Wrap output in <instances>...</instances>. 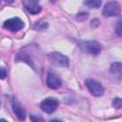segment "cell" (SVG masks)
Returning <instances> with one entry per match:
<instances>
[{
	"label": "cell",
	"mask_w": 122,
	"mask_h": 122,
	"mask_svg": "<svg viewBox=\"0 0 122 122\" xmlns=\"http://www.w3.org/2000/svg\"><path fill=\"white\" fill-rule=\"evenodd\" d=\"M79 48L85 53L90 54V55H93V56L97 55L101 51V45L97 41H94V40L80 42Z\"/></svg>",
	"instance_id": "cell-1"
},
{
	"label": "cell",
	"mask_w": 122,
	"mask_h": 122,
	"mask_svg": "<svg viewBox=\"0 0 122 122\" xmlns=\"http://www.w3.org/2000/svg\"><path fill=\"white\" fill-rule=\"evenodd\" d=\"M121 12V7L120 4L116 1H112L107 3L102 10V13L104 16H108V17H112V16H118L120 15Z\"/></svg>",
	"instance_id": "cell-2"
},
{
	"label": "cell",
	"mask_w": 122,
	"mask_h": 122,
	"mask_svg": "<svg viewBox=\"0 0 122 122\" xmlns=\"http://www.w3.org/2000/svg\"><path fill=\"white\" fill-rule=\"evenodd\" d=\"M48 58L52 64L56 66L64 67V68L69 67V58L60 52H57V51L50 52L48 54Z\"/></svg>",
	"instance_id": "cell-3"
},
{
	"label": "cell",
	"mask_w": 122,
	"mask_h": 122,
	"mask_svg": "<svg viewBox=\"0 0 122 122\" xmlns=\"http://www.w3.org/2000/svg\"><path fill=\"white\" fill-rule=\"evenodd\" d=\"M85 84H86L87 89L89 90V92L92 95H94V96H102L104 94V92H105L104 87L99 82H97L96 80L89 78V79L86 80Z\"/></svg>",
	"instance_id": "cell-4"
},
{
	"label": "cell",
	"mask_w": 122,
	"mask_h": 122,
	"mask_svg": "<svg viewBox=\"0 0 122 122\" xmlns=\"http://www.w3.org/2000/svg\"><path fill=\"white\" fill-rule=\"evenodd\" d=\"M3 27L11 32H16L24 28V22L18 17H13L6 20L4 22Z\"/></svg>",
	"instance_id": "cell-5"
},
{
	"label": "cell",
	"mask_w": 122,
	"mask_h": 122,
	"mask_svg": "<svg viewBox=\"0 0 122 122\" xmlns=\"http://www.w3.org/2000/svg\"><path fill=\"white\" fill-rule=\"evenodd\" d=\"M57 107H58V100L54 97H48L44 99L40 104L41 110L47 113H52L53 112L56 111Z\"/></svg>",
	"instance_id": "cell-6"
},
{
	"label": "cell",
	"mask_w": 122,
	"mask_h": 122,
	"mask_svg": "<svg viewBox=\"0 0 122 122\" xmlns=\"http://www.w3.org/2000/svg\"><path fill=\"white\" fill-rule=\"evenodd\" d=\"M61 85H62V81L60 77L53 71H49L47 74V86L50 89L57 90L61 87Z\"/></svg>",
	"instance_id": "cell-7"
},
{
	"label": "cell",
	"mask_w": 122,
	"mask_h": 122,
	"mask_svg": "<svg viewBox=\"0 0 122 122\" xmlns=\"http://www.w3.org/2000/svg\"><path fill=\"white\" fill-rule=\"evenodd\" d=\"M11 107H12L13 112L15 113V115L17 116V118L19 120H25L26 119V111L17 100H15V99L12 100Z\"/></svg>",
	"instance_id": "cell-8"
},
{
	"label": "cell",
	"mask_w": 122,
	"mask_h": 122,
	"mask_svg": "<svg viewBox=\"0 0 122 122\" xmlns=\"http://www.w3.org/2000/svg\"><path fill=\"white\" fill-rule=\"evenodd\" d=\"M24 7L25 9L31 14H37L41 11L42 8L40 5H38V2L35 1H31V0H28V1H24Z\"/></svg>",
	"instance_id": "cell-9"
},
{
	"label": "cell",
	"mask_w": 122,
	"mask_h": 122,
	"mask_svg": "<svg viewBox=\"0 0 122 122\" xmlns=\"http://www.w3.org/2000/svg\"><path fill=\"white\" fill-rule=\"evenodd\" d=\"M121 71H122L121 63L115 62V63H112V66H111V72L113 73L114 75H116L119 79H120V77H121Z\"/></svg>",
	"instance_id": "cell-10"
},
{
	"label": "cell",
	"mask_w": 122,
	"mask_h": 122,
	"mask_svg": "<svg viewBox=\"0 0 122 122\" xmlns=\"http://www.w3.org/2000/svg\"><path fill=\"white\" fill-rule=\"evenodd\" d=\"M102 1L101 0H86L85 1V5L88 6L89 8L92 9H97L101 6Z\"/></svg>",
	"instance_id": "cell-11"
},
{
	"label": "cell",
	"mask_w": 122,
	"mask_h": 122,
	"mask_svg": "<svg viewBox=\"0 0 122 122\" xmlns=\"http://www.w3.org/2000/svg\"><path fill=\"white\" fill-rule=\"evenodd\" d=\"M48 28V23L45 21H39L34 25V30H44Z\"/></svg>",
	"instance_id": "cell-12"
},
{
	"label": "cell",
	"mask_w": 122,
	"mask_h": 122,
	"mask_svg": "<svg viewBox=\"0 0 122 122\" xmlns=\"http://www.w3.org/2000/svg\"><path fill=\"white\" fill-rule=\"evenodd\" d=\"M112 106H113L114 108H116V109H120L121 106H122V101H121V99H120L119 97L113 98V100H112Z\"/></svg>",
	"instance_id": "cell-13"
},
{
	"label": "cell",
	"mask_w": 122,
	"mask_h": 122,
	"mask_svg": "<svg viewBox=\"0 0 122 122\" xmlns=\"http://www.w3.org/2000/svg\"><path fill=\"white\" fill-rule=\"evenodd\" d=\"M115 32L118 36H121L122 35V29H121V21L119 20L115 26Z\"/></svg>",
	"instance_id": "cell-14"
},
{
	"label": "cell",
	"mask_w": 122,
	"mask_h": 122,
	"mask_svg": "<svg viewBox=\"0 0 122 122\" xmlns=\"http://www.w3.org/2000/svg\"><path fill=\"white\" fill-rule=\"evenodd\" d=\"M88 13L87 12H80V13H78L77 15H76V19H78V20H80V21H83V20H85V19H87L88 18Z\"/></svg>",
	"instance_id": "cell-15"
},
{
	"label": "cell",
	"mask_w": 122,
	"mask_h": 122,
	"mask_svg": "<svg viewBox=\"0 0 122 122\" xmlns=\"http://www.w3.org/2000/svg\"><path fill=\"white\" fill-rule=\"evenodd\" d=\"M7 76V71L5 68L0 67V79H5Z\"/></svg>",
	"instance_id": "cell-16"
},
{
	"label": "cell",
	"mask_w": 122,
	"mask_h": 122,
	"mask_svg": "<svg viewBox=\"0 0 122 122\" xmlns=\"http://www.w3.org/2000/svg\"><path fill=\"white\" fill-rule=\"evenodd\" d=\"M99 24H100V21L98 19H93L92 21V27H97L99 26Z\"/></svg>",
	"instance_id": "cell-17"
},
{
	"label": "cell",
	"mask_w": 122,
	"mask_h": 122,
	"mask_svg": "<svg viewBox=\"0 0 122 122\" xmlns=\"http://www.w3.org/2000/svg\"><path fill=\"white\" fill-rule=\"evenodd\" d=\"M30 119L33 120V121H38V120L43 121V118H41V117H35V116H33V115H30Z\"/></svg>",
	"instance_id": "cell-18"
},
{
	"label": "cell",
	"mask_w": 122,
	"mask_h": 122,
	"mask_svg": "<svg viewBox=\"0 0 122 122\" xmlns=\"http://www.w3.org/2000/svg\"><path fill=\"white\" fill-rule=\"evenodd\" d=\"M5 3H7V4H10V3H12L14 0H3Z\"/></svg>",
	"instance_id": "cell-19"
},
{
	"label": "cell",
	"mask_w": 122,
	"mask_h": 122,
	"mask_svg": "<svg viewBox=\"0 0 122 122\" xmlns=\"http://www.w3.org/2000/svg\"><path fill=\"white\" fill-rule=\"evenodd\" d=\"M50 1H51V2H52V3H54V2H56L57 0H50Z\"/></svg>",
	"instance_id": "cell-20"
},
{
	"label": "cell",
	"mask_w": 122,
	"mask_h": 122,
	"mask_svg": "<svg viewBox=\"0 0 122 122\" xmlns=\"http://www.w3.org/2000/svg\"><path fill=\"white\" fill-rule=\"evenodd\" d=\"M31 1H35V2H38V0H31Z\"/></svg>",
	"instance_id": "cell-21"
},
{
	"label": "cell",
	"mask_w": 122,
	"mask_h": 122,
	"mask_svg": "<svg viewBox=\"0 0 122 122\" xmlns=\"http://www.w3.org/2000/svg\"><path fill=\"white\" fill-rule=\"evenodd\" d=\"M0 1H1V0H0Z\"/></svg>",
	"instance_id": "cell-22"
}]
</instances>
